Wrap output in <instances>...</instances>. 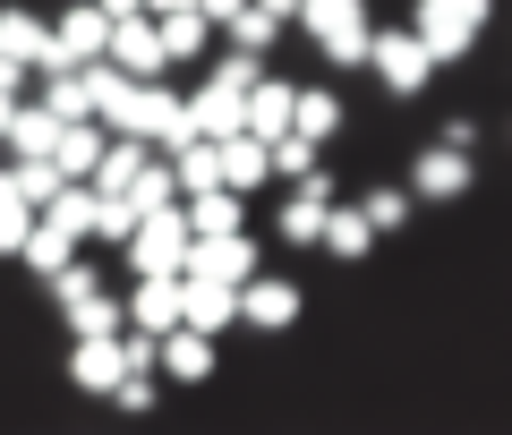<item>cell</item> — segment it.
I'll list each match as a JSON object with an SVG mask.
<instances>
[{
    "label": "cell",
    "mask_w": 512,
    "mask_h": 435,
    "mask_svg": "<svg viewBox=\"0 0 512 435\" xmlns=\"http://www.w3.org/2000/svg\"><path fill=\"white\" fill-rule=\"evenodd\" d=\"M239 9H248V0H197V18H214V26H222V18H239Z\"/></svg>",
    "instance_id": "obj_37"
},
{
    "label": "cell",
    "mask_w": 512,
    "mask_h": 435,
    "mask_svg": "<svg viewBox=\"0 0 512 435\" xmlns=\"http://www.w3.org/2000/svg\"><path fill=\"white\" fill-rule=\"evenodd\" d=\"M487 26H495V0H419V9H410V35L427 43L436 69L470 60L478 43H487Z\"/></svg>",
    "instance_id": "obj_1"
},
{
    "label": "cell",
    "mask_w": 512,
    "mask_h": 435,
    "mask_svg": "<svg viewBox=\"0 0 512 435\" xmlns=\"http://www.w3.org/2000/svg\"><path fill=\"white\" fill-rule=\"evenodd\" d=\"M103 145H111V128H103V120H60V137H52V163H60V180H94Z\"/></svg>",
    "instance_id": "obj_17"
},
{
    "label": "cell",
    "mask_w": 512,
    "mask_h": 435,
    "mask_svg": "<svg viewBox=\"0 0 512 435\" xmlns=\"http://www.w3.org/2000/svg\"><path fill=\"white\" fill-rule=\"evenodd\" d=\"M43 222H60V231H69L77 248H86V239H94V188H86V180H69L52 205H43Z\"/></svg>",
    "instance_id": "obj_29"
},
{
    "label": "cell",
    "mask_w": 512,
    "mask_h": 435,
    "mask_svg": "<svg viewBox=\"0 0 512 435\" xmlns=\"http://www.w3.org/2000/svg\"><path fill=\"white\" fill-rule=\"evenodd\" d=\"M316 248H325V256H342V265H359V256L376 248V222H367L359 205H342V197H333V205H325V239H316Z\"/></svg>",
    "instance_id": "obj_20"
},
{
    "label": "cell",
    "mask_w": 512,
    "mask_h": 435,
    "mask_svg": "<svg viewBox=\"0 0 512 435\" xmlns=\"http://www.w3.org/2000/svg\"><path fill=\"white\" fill-rule=\"evenodd\" d=\"M154 26H163V60H171V69L214 52V18H197V9H163Z\"/></svg>",
    "instance_id": "obj_22"
},
{
    "label": "cell",
    "mask_w": 512,
    "mask_h": 435,
    "mask_svg": "<svg viewBox=\"0 0 512 435\" xmlns=\"http://www.w3.org/2000/svg\"><path fill=\"white\" fill-rule=\"evenodd\" d=\"M239 325L291 333L299 325V282H282V273H248V282H239Z\"/></svg>",
    "instance_id": "obj_10"
},
{
    "label": "cell",
    "mask_w": 512,
    "mask_h": 435,
    "mask_svg": "<svg viewBox=\"0 0 512 435\" xmlns=\"http://www.w3.org/2000/svg\"><path fill=\"white\" fill-rule=\"evenodd\" d=\"M0 60L43 69V60H52V18H35V9H0Z\"/></svg>",
    "instance_id": "obj_19"
},
{
    "label": "cell",
    "mask_w": 512,
    "mask_h": 435,
    "mask_svg": "<svg viewBox=\"0 0 512 435\" xmlns=\"http://www.w3.org/2000/svg\"><path fill=\"white\" fill-rule=\"evenodd\" d=\"M214 35L231 43V52H256V60H265V52H274V35H282V18H274V9H256V0H248V9H239V18H222Z\"/></svg>",
    "instance_id": "obj_26"
},
{
    "label": "cell",
    "mask_w": 512,
    "mask_h": 435,
    "mask_svg": "<svg viewBox=\"0 0 512 435\" xmlns=\"http://www.w3.org/2000/svg\"><path fill=\"white\" fill-rule=\"evenodd\" d=\"M180 273H214V282H248V273H265V256H256L248 231H222V239H188V265Z\"/></svg>",
    "instance_id": "obj_12"
},
{
    "label": "cell",
    "mask_w": 512,
    "mask_h": 435,
    "mask_svg": "<svg viewBox=\"0 0 512 435\" xmlns=\"http://www.w3.org/2000/svg\"><path fill=\"white\" fill-rule=\"evenodd\" d=\"M367 69H376V86L393 94V103H419L427 77H436V60H427V43L410 35V26H376V43H367Z\"/></svg>",
    "instance_id": "obj_3"
},
{
    "label": "cell",
    "mask_w": 512,
    "mask_h": 435,
    "mask_svg": "<svg viewBox=\"0 0 512 435\" xmlns=\"http://www.w3.org/2000/svg\"><path fill=\"white\" fill-rule=\"evenodd\" d=\"M128 231H137V205H128V197H103V188H94V239H111V248H120Z\"/></svg>",
    "instance_id": "obj_35"
},
{
    "label": "cell",
    "mask_w": 512,
    "mask_h": 435,
    "mask_svg": "<svg viewBox=\"0 0 512 435\" xmlns=\"http://www.w3.org/2000/svg\"><path fill=\"white\" fill-rule=\"evenodd\" d=\"M180 325H197V333H231L239 325V290L231 282H214V273H180Z\"/></svg>",
    "instance_id": "obj_11"
},
{
    "label": "cell",
    "mask_w": 512,
    "mask_h": 435,
    "mask_svg": "<svg viewBox=\"0 0 512 435\" xmlns=\"http://www.w3.org/2000/svg\"><path fill=\"white\" fill-rule=\"evenodd\" d=\"M359 214L376 222V239H384V231H402V222L419 214V197H410L402 180H384V188H367V197H359Z\"/></svg>",
    "instance_id": "obj_30"
},
{
    "label": "cell",
    "mask_w": 512,
    "mask_h": 435,
    "mask_svg": "<svg viewBox=\"0 0 512 435\" xmlns=\"http://www.w3.org/2000/svg\"><path fill=\"white\" fill-rule=\"evenodd\" d=\"M291 128H299V137H316V145H333V137L350 128V111H342V94H333V86H299Z\"/></svg>",
    "instance_id": "obj_21"
},
{
    "label": "cell",
    "mask_w": 512,
    "mask_h": 435,
    "mask_svg": "<svg viewBox=\"0 0 512 435\" xmlns=\"http://www.w3.org/2000/svg\"><path fill=\"white\" fill-rule=\"evenodd\" d=\"M256 9H274V18H299V0H256Z\"/></svg>",
    "instance_id": "obj_41"
},
{
    "label": "cell",
    "mask_w": 512,
    "mask_h": 435,
    "mask_svg": "<svg viewBox=\"0 0 512 435\" xmlns=\"http://www.w3.org/2000/svg\"><path fill=\"white\" fill-rule=\"evenodd\" d=\"M120 376H128V342L120 333H77V350H69V384L77 393H111Z\"/></svg>",
    "instance_id": "obj_13"
},
{
    "label": "cell",
    "mask_w": 512,
    "mask_h": 435,
    "mask_svg": "<svg viewBox=\"0 0 512 435\" xmlns=\"http://www.w3.org/2000/svg\"><path fill=\"white\" fill-rule=\"evenodd\" d=\"M444 145H461V154L478 145V120H470V111H453V120H444Z\"/></svg>",
    "instance_id": "obj_36"
},
{
    "label": "cell",
    "mask_w": 512,
    "mask_h": 435,
    "mask_svg": "<svg viewBox=\"0 0 512 435\" xmlns=\"http://www.w3.org/2000/svg\"><path fill=\"white\" fill-rule=\"evenodd\" d=\"M103 60H120L128 77H163L171 60H163V26H154V9H128V18H111Z\"/></svg>",
    "instance_id": "obj_7"
},
{
    "label": "cell",
    "mask_w": 512,
    "mask_h": 435,
    "mask_svg": "<svg viewBox=\"0 0 512 435\" xmlns=\"http://www.w3.org/2000/svg\"><path fill=\"white\" fill-rule=\"evenodd\" d=\"M333 197H342V180H333V171L316 163L308 180H299L291 197H282V214H274V239H282V248H316V239H325V205H333Z\"/></svg>",
    "instance_id": "obj_6"
},
{
    "label": "cell",
    "mask_w": 512,
    "mask_h": 435,
    "mask_svg": "<svg viewBox=\"0 0 512 435\" xmlns=\"http://www.w3.org/2000/svg\"><path fill=\"white\" fill-rule=\"evenodd\" d=\"M103 35H111L103 9H94V0H69L52 18V60H43V69H86V60L103 52Z\"/></svg>",
    "instance_id": "obj_8"
},
{
    "label": "cell",
    "mask_w": 512,
    "mask_h": 435,
    "mask_svg": "<svg viewBox=\"0 0 512 435\" xmlns=\"http://www.w3.org/2000/svg\"><path fill=\"white\" fill-rule=\"evenodd\" d=\"M188 214V239H222V231H248V205H239V188H197V197H180Z\"/></svg>",
    "instance_id": "obj_16"
},
{
    "label": "cell",
    "mask_w": 512,
    "mask_h": 435,
    "mask_svg": "<svg viewBox=\"0 0 512 435\" xmlns=\"http://www.w3.org/2000/svg\"><path fill=\"white\" fill-rule=\"evenodd\" d=\"M128 325L163 342V333L180 325V273H137V290H128Z\"/></svg>",
    "instance_id": "obj_15"
},
{
    "label": "cell",
    "mask_w": 512,
    "mask_h": 435,
    "mask_svg": "<svg viewBox=\"0 0 512 435\" xmlns=\"http://www.w3.org/2000/svg\"><path fill=\"white\" fill-rule=\"evenodd\" d=\"M52 137H60V111H43V103H18L9 111V154H52Z\"/></svg>",
    "instance_id": "obj_27"
},
{
    "label": "cell",
    "mask_w": 512,
    "mask_h": 435,
    "mask_svg": "<svg viewBox=\"0 0 512 435\" xmlns=\"http://www.w3.org/2000/svg\"><path fill=\"white\" fill-rule=\"evenodd\" d=\"M120 197L137 205V214H154V205H171V197H180V180H171V154H146V163H137V180H128Z\"/></svg>",
    "instance_id": "obj_28"
},
{
    "label": "cell",
    "mask_w": 512,
    "mask_h": 435,
    "mask_svg": "<svg viewBox=\"0 0 512 435\" xmlns=\"http://www.w3.org/2000/svg\"><path fill=\"white\" fill-rule=\"evenodd\" d=\"M265 154H274V180H308V171H316V154H325V145H316V137H299V128H282V137L265 145Z\"/></svg>",
    "instance_id": "obj_31"
},
{
    "label": "cell",
    "mask_w": 512,
    "mask_h": 435,
    "mask_svg": "<svg viewBox=\"0 0 512 435\" xmlns=\"http://www.w3.org/2000/svg\"><path fill=\"white\" fill-rule=\"evenodd\" d=\"M26 103V94H9V86H0V137H9V111H18Z\"/></svg>",
    "instance_id": "obj_40"
},
{
    "label": "cell",
    "mask_w": 512,
    "mask_h": 435,
    "mask_svg": "<svg viewBox=\"0 0 512 435\" xmlns=\"http://www.w3.org/2000/svg\"><path fill=\"white\" fill-rule=\"evenodd\" d=\"M146 9H154V18H163V9H197V0H146Z\"/></svg>",
    "instance_id": "obj_42"
},
{
    "label": "cell",
    "mask_w": 512,
    "mask_h": 435,
    "mask_svg": "<svg viewBox=\"0 0 512 435\" xmlns=\"http://www.w3.org/2000/svg\"><path fill=\"white\" fill-rule=\"evenodd\" d=\"M120 248H128V273H180L188 265V214H180V197L154 205V214H137V231H128Z\"/></svg>",
    "instance_id": "obj_4"
},
{
    "label": "cell",
    "mask_w": 512,
    "mask_h": 435,
    "mask_svg": "<svg viewBox=\"0 0 512 435\" xmlns=\"http://www.w3.org/2000/svg\"><path fill=\"white\" fill-rule=\"evenodd\" d=\"M188 128H197V137H239V94L205 77V86L188 94Z\"/></svg>",
    "instance_id": "obj_24"
},
{
    "label": "cell",
    "mask_w": 512,
    "mask_h": 435,
    "mask_svg": "<svg viewBox=\"0 0 512 435\" xmlns=\"http://www.w3.org/2000/svg\"><path fill=\"white\" fill-rule=\"evenodd\" d=\"M299 26H308L325 69H367V43H376L367 0H299Z\"/></svg>",
    "instance_id": "obj_2"
},
{
    "label": "cell",
    "mask_w": 512,
    "mask_h": 435,
    "mask_svg": "<svg viewBox=\"0 0 512 435\" xmlns=\"http://www.w3.org/2000/svg\"><path fill=\"white\" fill-rule=\"evenodd\" d=\"M214 154H222V188H239V197L274 180V154H265V137H248V128H239V137H214Z\"/></svg>",
    "instance_id": "obj_18"
},
{
    "label": "cell",
    "mask_w": 512,
    "mask_h": 435,
    "mask_svg": "<svg viewBox=\"0 0 512 435\" xmlns=\"http://www.w3.org/2000/svg\"><path fill=\"white\" fill-rule=\"evenodd\" d=\"M69 256H77V239L60 231V222H43V214H35V231H26V248H18V265L35 273V282H52V273L69 265Z\"/></svg>",
    "instance_id": "obj_25"
},
{
    "label": "cell",
    "mask_w": 512,
    "mask_h": 435,
    "mask_svg": "<svg viewBox=\"0 0 512 435\" xmlns=\"http://www.w3.org/2000/svg\"><path fill=\"white\" fill-rule=\"evenodd\" d=\"M205 77H214V86H231V94H248L256 77H265V60H256V52H231V43H222V60L205 52Z\"/></svg>",
    "instance_id": "obj_34"
},
{
    "label": "cell",
    "mask_w": 512,
    "mask_h": 435,
    "mask_svg": "<svg viewBox=\"0 0 512 435\" xmlns=\"http://www.w3.org/2000/svg\"><path fill=\"white\" fill-rule=\"evenodd\" d=\"M43 111H60V120H94L86 111V86H77V69H43V94H35Z\"/></svg>",
    "instance_id": "obj_32"
},
{
    "label": "cell",
    "mask_w": 512,
    "mask_h": 435,
    "mask_svg": "<svg viewBox=\"0 0 512 435\" xmlns=\"http://www.w3.org/2000/svg\"><path fill=\"white\" fill-rule=\"evenodd\" d=\"M291 103H299V86H291V77H274V69H265V77H256L248 94H239V128L274 145L282 128H291Z\"/></svg>",
    "instance_id": "obj_14"
},
{
    "label": "cell",
    "mask_w": 512,
    "mask_h": 435,
    "mask_svg": "<svg viewBox=\"0 0 512 435\" xmlns=\"http://www.w3.org/2000/svg\"><path fill=\"white\" fill-rule=\"evenodd\" d=\"M94 9H103V18H128V9H146V0H94Z\"/></svg>",
    "instance_id": "obj_39"
},
{
    "label": "cell",
    "mask_w": 512,
    "mask_h": 435,
    "mask_svg": "<svg viewBox=\"0 0 512 435\" xmlns=\"http://www.w3.org/2000/svg\"><path fill=\"white\" fill-rule=\"evenodd\" d=\"M410 197H419V205H461V197H470V188H478V163H470V154H461V145H419V163H410Z\"/></svg>",
    "instance_id": "obj_5"
},
{
    "label": "cell",
    "mask_w": 512,
    "mask_h": 435,
    "mask_svg": "<svg viewBox=\"0 0 512 435\" xmlns=\"http://www.w3.org/2000/svg\"><path fill=\"white\" fill-rule=\"evenodd\" d=\"M0 86H9V94H26V69H18V60H0Z\"/></svg>",
    "instance_id": "obj_38"
},
{
    "label": "cell",
    "mask_w": 512,
    "mask_h": 435,
    "mask_svg": "<svg viewBox=\"0 0 512 435\" xmlns=\"http://www.w3.org/2000/svg\"><path fill=\"white\" fill-rule=\"evenodd\" d=\"M60 316H69V333H120V325H128V308L111 299L103 282H94V290H69V299H60Z\"/></svg>",
    "instance_id": "obj_23"
},
{
    "label": "cell",
    "mask_w": 512,
    "mask_h": 435,
    "mask_svg": "<svg viewBox=\"0 0 512 435\" xmlns=\"http://www.w3.org/2000/svg\"><path fill=\"white\" fill-rule=\"evenodd\" d=\"M214 367H222V350H214V333H197V325H171L163 342H154V376H171V384H214Z\"/></svg>",
    "instance_id": "obj_9"
},
{
    "label": "cell",
    "mask_w": 512,
    "mask_h": 435,
    "mask_svg": "<svg viewBox=\"0 0 512 435\" xmlns=\"http://www.w3.org/2000/svg\"><path fill=\"white\" fill-rule=\"evenodd\" d=\"M26 231H35V205H26L18 188H9V171H0V256H18Z\"/></svg>",
    "instance_id": "obj_33"
}]
</instances>
